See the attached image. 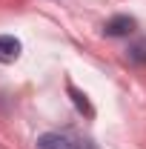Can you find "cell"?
Segmentation results:
<instances>
[{"mask_svg":"<svg viewBox=\"0 0 146 149\" xmlns=\"http://www.w3.org/2000/svg\"><path fill=\"white\" fill-rule=\"evenodd\" d=\"M109 37H126L135 32V20L126 17V15H117V17H112L109 23H106V29H103Z\"/></svg>","mask_w":146,"mask_h":149,"instance_id":"cell-2","label":"cell"},{"mask_svg":"<svg viewBox=\"0 0 146 149\" xmlns=\"http://www.w3.org/2000/svg\"><path fill=\"white\" fill-rule=\"evenodd\" d=\"M77 149H95L92 141H77Z\"/></svg>","mask_w":146,"mask_h":149,"instance_id":"cell-6","label":"cell"},{"mask_svg":"<svg viewBox=\"0 0 146 149\" xmlns=\"http://www.w3.org/2000/svg\"><path fill=\"white\" fill-rule=\"evenodd\" d=\"M37 149H77V141H72L69 135H60V132H46L37 138Z\"/></svg>","mask_w":146,"mask_h":149,"instance_id":"cell-1","label":"cell"},{"mask_svg":"<svg viewBox=\"0 0 146 149\" xmlns=\"http://www.w3.org/2000/svg\"><path fill=\"white\" fill-rule=\"evenodd\" d=\"M20 57V40L12 35H0V63H15Z\"/></svg>","mask_w":146,"mask_h":149,"instance_id":"cell-3","label":"cell"},{"mask_svg":"<svg viewBox=\"0 0 146 149\" xmlns=\"http://www.w3.org/2000/svg\"><path fill=\"white\" fill-rule=\"evenodd\" d=\"M69 92H72V97H74V103H77V109L80 112H86V115H92V106H89V100H86V95H80L74 86H69Z\"/></svg>","mask_w":146,"mask_h":149,"instance_id":"cell-5","label":"cell"},{"mask_svg":"<svg viewBox=\"0 0 146 149\" xmlns=\"http://www.w3.org/2000/svg\"><path fill=\"white\" fill-rule=\"evenodd\" d=\"M129 60L132 63H146V40H138L129 46Z\"/></svg>","mask_w":146,"mask_h":149,"instance_id":"cell-4","label":"cell"}]
</instances>
